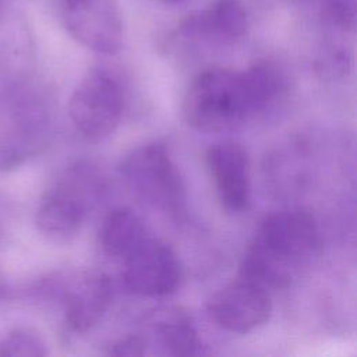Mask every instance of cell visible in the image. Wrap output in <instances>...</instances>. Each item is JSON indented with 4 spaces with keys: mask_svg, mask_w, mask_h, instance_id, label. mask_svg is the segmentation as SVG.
Returning a JSON list of instances; mask_svg holds the SVG:
<instances>
[{
    "mask_svg": "<svg viewBox=\"0 0 357 357\" xmlns=\"http://www.w3.org/2000/svg\"><path fill=\"white\" fill-rule=\"evenodd\" d=\"M153 333L165 353L172 356H194L199 351V340L190 317L180 310H169L152 322Z\"/></svg>",
    "mask_w": 357,
    "mask_h": 357,
    "instance_id": "4fadbf2b",
    "label": "cell"
},
{
    "mask_svg": "<svg viewBox=\"0 0 357 357\" xmlns=\"http://www.w3.org/2000/svg\"><path fill=\"white\" fill-rule=\"evenodd\" d=\"M35 290L61 305L64 324L74 333H84L95 326L113 298L112 282L107 275L99 271L57 275L45 279Z\"/></svg>",
    "mask_w": 357,
    "mask_h": 357,
    "instance_id": "277c9868",
    "label": "cell"
},
{
    "mask_svg": "<svg viewBox=\"0 0 357 357\" xmlns=\"http://www.w3.org/2000/svg\"><path fill=\"white\" fill-rule=\"evenodd\" d=\"M148 237L139 216L128 208L113 209L99 227L102 251L119 261H124Z\"/></svg>",
    "mask_w": 357,
    "mask_h": 357,
    "instance_id": "7c38bea8",
    "label": "cell"
},
{
    "mask_svg": "<svg viewBox=\"0 0 357 357\" xmlns=\"http://www.w3.org/2000/svg\"><path fill=\"white\" fill-rule=\"evenodd\" d=\"M243 75L255 114L272 105L286 88V77L282 68L269 60L257 61L243 70Z\"/></svg>",
    "mask_w": 357,
    "mask_h": 357,
    "instance_id": "5bb4252c",
    "label": "cell"
},
{
    "mask_svg": "<svg viewBox=\"0 0 357 357\" xmlns=\"http://www.w3.org/2000/svg\"><path fill=\"white\" fill-rule=\"evenodd\" d=\"M63 21L68 33L89 50L114 54L123 46L117 0H63Z\"/></svg>",
    "mask_w": 357,
    "mask_h": 357,
    "instance_id": "ba28073f",
    "label": "cell"
},
{
    "mask_svg": "<svg viewBox=\"0 0 357 357\" xmlns=\"http://www.w3.org/2000/svg\"><path fill=\"white\" fill-rule=\"evenodd\" d=\"M155 1H159L162 4H176V3H181L184 0H155Z\"/></svg>",
    "mask_w": 357,
    "mask_h": 357,
    "instance_id": "ac0fdd59",
    "label": "cell"
},
{
    "mask_svg": "<svg viewBox=\"0 0 357 357\" xmlns=\"http://www.w3.org/2000/svg\"><path fill=\"white\" fill-rule=\"evenodd\" d=\"M321 15L324 22L339 32H351L356 26V0H322Z\"/></svg>",
    "mask_w": 357,
    "mask_h": 357,
    "instance_id": "2e32d148",
    "label": "cell"
},
{
    "mask_svg": "<svg viewBox=\"0 0 357 357\" xmlns=\"http://www.w3.org/2000/svg\"><path fill=\"white\" fill-rule=\"evenodd\" d=\"M247 25L241 0H213L208 8L185 15L178 24V35L195 43H229L241 38Z\"/></svg>",
    "mask_w": 357,
    "mask_h": 357,
    "instance_id": "8fae6325",
    "label": "cell"
},
{
    "mask_svg": "<svg viewBox=\"0 0 357 357\" xmlns=\"http://www.w3.org/2000/svg\"><path fill=\"white\" fill-rule=\"evenodd\" d=\"M183 117L197 131L230 130L254 114L243 71L216 67L199 73L183 98Z\"/></svg>",
    "mask_w": 357,
    "mask_h": 357,
    "instance_id": "6da1fadb",
    "label": "cell"
},
{
    "mask_svg": "<svg viewBox=\"0 0 357 357\" xmlns=\"http://www.w3.org/2000/svg\"><path fill=\"white\" fill-rule=\"evenodd\" d=\"M102 191L103 181L93 166L71 165L43 195L36 211L38 229L53 238L74 236Z\"/></svg>",
    "mask_w": 357,
    "mask_h": 357,
    "instance_id": "3957f363",
    "label": "cell"
},
{
    "mask_svg": "<svg viewBox=\"0 0 357 357\" xmlns=\"http://www.w3.org/2000/svg\"><path fill=\"white\" fill-rule=\"evenodd\" d=\"M208 312L220 328L234 333H248L271 318V293L238 278L211 297Z\"/></svg>",
    "mask_w": 357,
    "mask_h": 357,
    "instance_id": "9c48e42d",
    "label": "cell"
},
{
    "mask_svg": "<svg viewBox=\"0 0 357 357\" xmlns=\"http://www.w3.org/2000/svg\"><path fill=\"white\" fill-rule=\"evenodd\" d=\"M0 4H1V0H0Z\"/></svg>",
    "mask_w": 357,
    "mask_h": 357,
    "instance_id": "d6986e66",
    "label": "cell"
},
{
    "mask_svg": "<svg viewBox=\"0 0 357 357\" xmlns=\"http://www.w3.org/2000/svg\"><path fill=\"white\" fill-rule=\"evenodd\" d=\"M68 116L77 131L89 141H102L120 123L124 91L120 79L106 68H92L68 100Z\"/></svg>",
    "mask_w": 357,
    "mask_h": 357,
    "instance_id": "8992f818",
    "label": "cell"
},
{
    "mask_svg": "<svg viewBox=\"0 0 357 357\" xmlns=\"http://www.w3.org/2000/svg\"><path fill=\"white\" fill-rule=\"evenodd\" d=\"M123 265L124 287L144 297H163L173 293L183 275L172 247L149 236L123 261Z\"/></svg>",
    "mask_w": 357,
    "mask_h": 357,
    "instance_id": "52a82bcc",
    "label": "cell"
},
{
    "mask_svg": "<svg viewBox=\"0 0 357 357\" xmlns=\"http://www.w3.org/2000/svg\"><path fill=\"white\" fill-rule=\"evenodd\" d=\"M206 166L220 206L231 215L245 212L251 204L250 159L234 141L213 144L206 152Z\"/></svg>",
    "mask_w": 357,
    "mask_h": 357,
    "instance_id": "30bf717a",
    "label": "cell"
},
{
    "mask_svg": "<svg viewBox=\"0 0 357 357\" xmlns=\"http://www.w3.org/2000/svg\"><path fill=\"white\" fill-rule=\"evenodd\" d=\"M47 347L40 335L31 329H15L0 342V356H45Z\"/></svg>",
    "mask_w": 357,
    "mask_h": 357,
    "instance_id": "9a60e30c",
    "label": "cell"
},
{
    "mask_svg": "<svg viewBox=\"0 0 357 357\" xmlns=\"http://www.w3.org/2000/svg\"><path fill=\"white\" fill-rule=\"evenodd\" d=\"M250 244L294 275L317 252L321 236L314 215L294 208L266 215Z\"/></svg>",
    "mask_w": 357,
    "mask_h": 357,
    "instance_id": "5b68a950",
    "label": "cell"
},
{
    "mask_svg": "<svg viewBox=\"0 0 357 357\" xmlns=\"http://www.w3.org/2000/svg\"><path fill=\"white\" fill-rule=\"evenodd\" d=\"M145 349H146V344H145V340L139 336H126L123 339H119L116 340L114 343H112L109 346V350H107V354H112V356H142L145 354Z\"/></svg>",
    "mask_w": 357,
    "mask_h": 357,
    "instance_id": "e0dca14e",
    "label": "cell"
},
{
    "mask_svg": "<svg viewBox=\"0 0 357 357\" xmlns=\"http://www.w3.org/2000/svg\"><path fill=\"white\" fill-rule=\"evenodd\" d=\"M120 173L137 197L152 208L178 218L185 212L187 191L184 178L160 142H148L126 155Z\"/></svg>",
    "mask_w": 357,
    "mask_h": 357,
    "instance_id": "7a4b0ae2",
    "label": "cell"
}]
</instances>
